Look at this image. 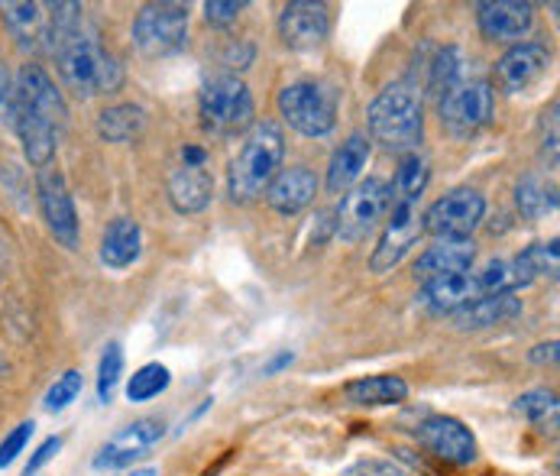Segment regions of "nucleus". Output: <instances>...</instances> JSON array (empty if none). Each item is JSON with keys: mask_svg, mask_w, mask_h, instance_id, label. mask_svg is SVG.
<instances>
[{"mask_svg": "<svg viewBox=\"0 0 560 476\" xmlns=\"http://www.w3.org/2000/svg\"><path fill=\"white\" fill-rule=\"evenodd\" d=\"M143 253V231L133 218H117L107 224L101 237V259L110 269H127L140 259Z\"/></svg>", "mask_w": 560, "mask_h": 476, "instance_id": "5701e85b", "label": "nucleus"}, {"mask_svg": "<svg viewBox=\"0 0 560 476\" xmlns=\"http://www.w3.org/2000/svg\"><path fill=\"white\" fill-rule=\"evenodd\" d=\"M168 383H172L168 367H162V363H147V367H140V370L130 376V383H127V398H130V402H150V398L162 396V393L168 390Z\"/></svg>", "mask_w": 560, "mask_h": 476, "instance_id": "7c9ffc66", "label": "nucleus"}, {"mask_svg": "<svg viewBox=\"0 0 560 476\" xmlns=\"http://www.w3.org/2000/svg\"><path fill=\"white\" fill-rule=\"evenodd\" d=\"M515 411L525 415L535 425H545L548 418L558 425V396L548 393V390H532V393L515 398Z\"/></svg>", "mask_w": 560, "mask_h": 476, "instance_id": "72a5a7b5", "label": "nucleus"}, {"mask_svg": "<svg viewBox=\"0 0 560 476\" xmlns=\"http://www.w3.org/2000/svg\"><path fill=\"white\" fill-rule=\"evenodd\" d=\"M147 130V111L140 104H114L97 114V137L107 143H133Z\"/></svg>", "mask_w": 560, "mask_h": 476, "instance_id": "a878e982", "label": "nucleus"}, {"mask_svg": "<svg viewBox=\"0 0 560 476\" xmlns=\"http://www.w3.org/2000/svg\"><path fill=\"white\" fill-rule=\"evenodd\" d=\"M243 10H246L243 0H208V3H205V20H208L211 26H231Z\"/></svg>", "mask_w": 560, "mask_h": 476, "instance_id": "4c0bfd02", "label": "nucleus"}, {"mask_svg": "<svg viewBox=\"0 0 560 476\" xmlns=\"http://www.w3.org/2000/svg\"><path fill=\"white\" fill-rule=\"evenodd\" d=\"M418 201H421V198L396 195V191H393L386 231H383V237H380L373 256H370V269H373V272H389V269H396L401 259L408 256V249H411V246L418 243V237L424 234Z\"/></svg>", "mask_w": 560, "mask_h": 476, "instance_id": "1a4fd4ad", "label": "nucleus"}, {"mask_svg": "<svg viewBox=\"0 0 560 476\" xmlns=\"http://www.w3.org/2000/svg\"><path fill=\"white\" fill-rule=\"evenodd\" d=\"M52 56L59 62V76L66 88L84 101L124 88V66L97 43V33L88 26V20H81L66 39L56 43Z\"/></svg>", "mask_w": 560, "mask_h": 476, "instance_id": "f257e3e1", "label": "nucleus"}, {"mask_svg": "<svg viewBox=\"0 0 560 476\" xmlns=\"http://www.w3.org/2000/svg\"><path fill=\"white\" fill-rule=\"evenodd\" d=\"M480 279L482 295H515L518 289L532 286V272L528 266L522 263V256H512V259H495L489 263L482 272H477Z\"/></svg>", "mask_w": 560, "mask_h": 476, "instance_id": "cd10ccee", "label": "nucleus"}, {"mask_svg": "<svg viewBox=\"0 0 560 476\" xmlns=\"http://www.w3.org/2000/svg\"><path fill=\"white\" fill-rule=\"evenodd\" d=\"M551 69V53L538 43H518L495 62V81L502 91L518 94L535 88Z\"/></svg>", "mask_w": 560, "mask_h": 476, "instance_id": "dca6fc26", "label": "nucleus"}, {"mask_svg": "<svg viewBox=\"0 0 560 476\" xmlns=\"http://www.w3.org/2000/svg\"><path fill=\"white\" fill-rule=\"evenodd\" d=\"M330 33V13L327 3H315V0H292L282 7L279 13V36L289 49L295 53H308L318 49L320 43Z\"/></svg>", "mask_w": 560, "mask_h": 476, "instance_id": "2eb2a0df", "label": "nucleus"}, {"mask_svg": "<svg viewBox=\"0 0 560 476\" xmlns=\"http://www.w3.org/2000/svg\"><path fill=\"white\" fill-rule=\"evenodd\" d=\"M515 205H518L522 218H532V221L548 218L551 211H558V188L548 185L545 178L528 175L515 185Z\"/></svg>", "mask_w": 560, "mask_h": 476, "instance_id": "c85d7f7f", "label": "nucleus"}, {"mask_svg": "<svg viewBox=\"0 0 560 476\" xmlns=\"http://www.w3.org/2000/svg\"><path fill=\"white\" fill-rule=\"evenodd\" d=\"M477 259V246L474 240H438L434 246H428L418 263H415V279L424 286V282H434V279H444V276H454V272H467Z\"/></svg>", "mask_w": 560, "mask_h": 476, "instance_id": "aec40b11", "label": "nucleus"}, {"mask_svg": "<svg viewBox=\"0 0 560 476\" xmlns=\"http://www.w3.org/2000/svg\"><path fill=\"white\" fill-rule=\"evenodd\" d=\"M165 438V425L160 418H137L133 425L120 428L94 457V471H124L143 461Z\"/></svg>", "mask_w": 560, "mask_h": 476, "instance_id": "ddd939ff", "label": "nucleus"}, {"mask_svg": "<svg viewBox=\"0 0 560 476\" xmlns=\"http://www.w3.org/2000/svg\"><path fill=\"white\" fill-rule=\"evenodd\" d=\"M10 104H13V84H10V76L3 72V66H0V111L10 117Z\"/></svg>", "mask_w": 560, "mask_h": 476, "instance_id": "a19ab883", "label": "nucleus"}, {"mask_svg": "<svg viewBox=\"0 0 560 476\" xmlns=\"http://www.w3.org/2000/svg\"><path fill=\"white\" fill-rule=\"evenodd\" d=\"M370 137L389 153H415L424 133L421 91L411 81H396L383 88L370 104Z\"/></svg>", "mask_w": 560, "mask_h": 476, "instance_id": "7ed1b4c3", "label": "nucleus"}, {"mask_svg": "<svg viewBox=\"0 0 560 476\" xmlns=\"http://www.w3.org/2000/svg\"><path fill=\"white\" fill-rule=\"evenodd\" d=\"M279 114L302 137H327L337 124V97L320 81H292L279 91Z\"/></svg>", "mask_w": 560, "mask_h": 476, "instance_id": "423d86ee", "label": "nucleus"}, {"mask_svg": "<svg viewBox=\"0 0 560 476\" xmlns=\"http://www.w3.org/2000/svg\"><path fill=\"white\" fill-rule=\"evenodd\" d=\"M393 205V185L386 178H366L357 182L350 191H343V201L337 208V237L347 243H360L366 234H373Z\"/></svg>", "mask_w": 560, "mask_h": 476, "instance_id": "0eeeda50", "label": "nucleus"}, {"mask_svg": "<svg viewBox=\"0 0 560 476\" xmlns=\"http://www.w3.org/2000/svg\"><path fill=\"white\" fill-rule=\"evenodd\" d=\"M205 159H208V153H205L201 147H185V150H182V162H185V165H191V169H201V165H205Z\"/></svg>", "mask_w": 560, "mask_h": 476, "instance_id": "37998d69", "label": "nucleus"}, {"mask_svg": "<svg viewBox=\"0 0 560 476\" xmlns=\"http://www.w3.org/2000/svg\"><path fill=\"white\" fill-rule=\"evenodd\" d=\"M130 476H160V474H156V471H133Z\"/></svg>", "mask_w": 560, "mask_h": 476, "instance_id": "a18cd8bd", "label": "nucleus"}, {"mask_svg": "<svg viewBox=\"0 0 560 476\" xmlns=\"http://www.w3.org/2000/svg\"><path fill=\"white\" fill-rule=\"evenodd\" d=\"M33 421H23V425H16L3 441H0V471L3 467H10L23 451H26V444H30V438H33Z\"/></svg>", "mask_w": 560, "mask_h": 476, "instance_id": "e433bc0d", "label": "nucleus"}, {"mask_svg": "<svg viewBox=\"0 0 560 476\" xmlns=\"http://www.w3.org/2000/svg\"><path fill=\"white\" fill-rule=\"evenodd\" d=\"M353 476H411L408 471H401L399 464H389V461H363L357 464Z\"/></svg>", "mask_w": 560, "mask_h": 476, "instance_id": "ea45409f", "label": "nucleus"}, {"mask_svg": "<svg viewBox=\"0 0 560 476\" xmlns=\"http://www.w3.org/2000/svg\"><path fill=\"white\" fill-rule=\"evenodd\" d=\"M120 376H124V350H120V344H107V350L97 363V398L101 402L114 398Z\"/></svg>", "mask_w": 560, "mask_h": 476, "instance_id": "473e14b6", "label": "nucleus"}, {"mask_svg": "<svg viewBox=\"0 0 560 476\" xmlns=\"http://www.w3.org/2000/svg\"><path fill=\"white\" fill-rule=\"evenodd\" d=\"M0 16L20 49L49 53V7L46 3H0Z\"/></svg>", "mask_w": 560, "mask_h": 476, "instance_id": "6ab92c4d", "label": "nucleus"}, {"mask_svg": "<svg viewBox=\"0 0 560 476\" xmlns=\"http://www.w3.org/2000/svg\"><path fill=\"white\" fill-rule=\"evenodd\" d=\"M522 263L528 266L532 279H541V276L558 279V240H551V243H532L522 253Z\"/></svg>", "mask_w": 560, "mask_h": 476, "instance_id": "f704fd0d", "label": "nucleus"}, {"mask_svg": "<svg viewBox=\"0 0 560 476\" xmlns=\"http://www.w3.org/2000/svg\"><path fill=\"white\" fill-rule=\"evenodd\" d=\"M532 360H535V363H555V360H558V340H551V344H541V347H535Z\"/></svg>", "mask_w": 560, "mask_h": 476, "instance_id": "79ce46f5", "label": "nucleus"}, {"mask_svg": "<svg viewBox=\"0 0 560 476\" xmlns=\"http://www.w3.org/2000/svg\"><path fill=\"white\" fill-rule=\"evenodd\" d=\"M366 162H370V140L363 133L347 137V143H340V150L334 153L330 165H327V188L334 195L350 191V185L363 175Z\"/></svg>", "mask_w": 560, "mask_h": 476, "instance_id": "393cba45", "label": "nucleus"}, {"mask_svg": "<svg viewBox=\"0 0 560 476\" xmlns=\"http://www.w3.org/2000/svg\"><path fill=\"white\" fill-rule=\"evenodd\" d=\"M81 373L79 370H69V373H62L52 386H49V393H46V408L49 411H66L75 398L81 396Z\"/></svg>", "mask_w": 560, "mask_h": 476, "instance_id": "c9c22d12", "label": "nucleus"}, {"mask_svg": "<svg viewBox=\"0 0 560 476\" xmlns=\"http://www.w3.org/2000/svg\"><path fill=\"white\" fill-rule=\"evenodd\" d=\"M292 360H295V357H292V353L285 350V353H279V357H276V360H272V363L266 367V373H279V370H282V367H289Z\"/></svg>", "mask_w": 560, "mask_h": 476, "instance_id": "c03bdc74", "label": "nucleus"}, {"mask_svg": "<svg viewBox=\"0 0 560 476\" xmlns=\"http://www.w3.org/2000/svg\"><path fill=\"white\" fill-rule=\"evenodd\" d=\"M133 43L147 59H168L188 46V7L185 3H147L133 20Z\"/></svg>", "mask_w": 560, "mask_h": 476, "instance_id": "39448f33", "label": "nucleus"}, {"mask_svg": "<svg viewBox=\"0 0 560 476\" xmlns=\"http://www.w3.org/2000/svg\"><path fill=\"white\" fill-rule=\"evenodd\" d=\"M424 185H428V162L418 153H405L399 162V172H396V182H393V191L421 198Z\"/></svg>", "mask_w": 560, "mask_h": 476, "instance_id": "2f4dec72", "label": "nucleus"}, {"mask_svg": "<svg viewBox=\"0 0 560 476\" xmlns=\"http://www.w3.org/2000/svg\"><path fill=\"white\" fill-rule=\"evenodd\" d=\"M438 111H441V127L451 137L467 140L492 120V88L489 81L460 79L441 94Z\"/></svg>", "mask_w": 560, "mask_h": 476, "instance_id": "6e6552de", "label": "nucleus"}, {"mask_svg": "<svg viewBox=\"0 0 560 476\" xmlns=\"http://www.w3.org/2000/svg\"><path fill=\"white\" fill-rule=\"evenodd\" d=\"M460 72H464V56L457 46H444L434 53L431 66H428V91L434 94H444L447 88H454L460 81Z\"/></svg>", "mask_w": 560, "mask_h": 476, "instance_id": "c756f323", "label": "nucleus"}, {"mask_svg": "<svg viewBox=\"0 0 560 476\" xmlns=\"http://www.w3.org/2000/svg\"><path fill=\"white\" fill-rule=\"evenodd\" d=\"M477 299H482L480 279H477V272H470V269L421 286V302H424L431 312H441V315H454V312L467 309V305L477 302Z\"/></svg>", "mask_w": 560, "mask_h": 476, "instance_id": "412c9836", "label": "nucleus"}, {"mask_svg": "<svg viewBox=\"0 0 560 476\" xmlns=\"http://www.w3.org/2000/svg\"><path fill=\"white\" fill-rule=\"evenodd\" d=\"M10 111H20V114H30L36 120H46L59 133L66 130V120H69V107H66L62 91L56 88V81L49 79L39 66H23L20 69L16 84H13Z\"/></svg>", "mask_w": 560, "mask_h": 476, "instance_id": "f8f14e48", "label": "nucleus"}, {"mask_svg": "<svg viewBox=\"0 0 560 476\" xmlns=\"http://www.w3.org/2000/svg\"><path fill=\"white\" fill-rule=\"evenodd\" d=\"M36 198H39V211H43L49 234L62 246L79 249V211H75L72 191H69L59 165L49 162L36 172Z\"/></svg>", "mask_w": 560, "mask_h": 476, "instance_id": "9d476101", "label": "nucleus"}, {"mask_svg": "<svg viewBox=\"0 0 560 476\" xmlns=\"http://www.w3.org/2000/svg\"><path fill=\"white\" fill-rule=\"evenodd\" d=\"M477 20L486 39L492 43H518L528 36L535 23V7L522 0H486L477 7Z\"/></svg>", "mask_w": 560, "mask_h": 476, "instance_id": "f3484780", "label": "nucleus"}, {"mask_svg": "<svg viewBox=\"0 0 560 476\" xmlns=\"http://www.w3.org/2000/svg\"><path fill=\"white\" fill-rule=\"evenodd\" d=\"M418 441L434 457H441L447 464L464 467V464H474L477 461V438H474V431L464 421L451 418V415H431V418H424L418 425Z\"/></svg>", "mask_w": 560, "mask_h": 476, "instance_id": "4468645a", "label": "nucleus"}, {"mask_svg": "<svg viewBox=\"0 0 560 476\" xmlns=\"http://www.w3.org/2000/svg\"><path fill=\"white\" fill-rule=\"evenodd\" d=\"M343 396L353 405H399L408 396V383L401 376H363L343 386Z\"/></svg>", "mask_w": 560, "mask_h": 476, "instance_id": "bb28decb", "label": "nucleus"}, {"mask_svg": "<svg viewBox=\"0 0 560 476\" xmlns=\"http://www.w3.org/2000/svg\"><path fill=\"white\" fill-rule=\"evenodd\" d=\"M59 448H62V438H46L39 448H36V454L30 457V464H26V471H23V476H36L56 454H59Z\"/></svg>", "mask_w": 560, "mask_h": 476, "instance_id": "58836bf2", "label": "nucleus"}, {"mask_svg": "<svg viewBox=\"0 0 560 476\" xmlns=\"http://www.w3.org/2000/svg\"><path fill=\"white\" fill-rule=\"evenodd\" d=\"M482 214H486V201L480 191L457 188V191L438 198L421 214V228L441 240H470V234L482 224Z\"/></svg>", "mask_w": 560, "mask_h": 476, "instance_id": "9b49d317", "label": "nucleus"}, {"mask_svg": "<svg viewBox=\"0 0 560 476\" xmlns=\"http://www.w3.org/2000/svg\"><path fill=\"white\" fill-rule=\"evenodd\" d=\"M214 198V178L205 169L182 165L168 175V201L178 214H198Z\"/></svg>", "mask_w": 560, "mask_h": 476, "instance_id": "4be33fe9", "label": "nucleus"}, {"mask_svg": "<svg viewBox=\"0 0 560 476\" xmlns=\"http://www.w3.org/2000/svg\"><path fill=\"white\" fill-rule=\"evenodd\" d=\"M198 117L214 137H241L256 124V104L237 76H214L198 94Z\"/></svg>", "mask_w": 560, "mask_h": 476, "instance_id": "20e7f679", "label": "nucleus"}, {"mask_svg": "<svg viewBox=\"0 0 560 476\" xmlns=\"http://www.w3.org/2000/svg\"><path fill=\"white\" fill-rule=\"evenodd\" d=\"M282 156H285V140H282L279 124H272V120L253 124V130L243 140L241 153L234 156L231 169H228V195H231V201L249 205L259 195H266L269 182L282 169Z\"/></svg>", "mask_w": 560, "mask_h": 476, "instance_id": "f03ea898", "label": "nucleus"}, {"mask_svg": "<svg viewBox=\"0 0 560 476\" xmlns=\"http://www.w3.org/2000/svg\"><path fill=\"white\" fill-rule=\"evenodd\" d=\"M522 315V299L515 295H482L470 302L467 309L454 312V327L457 330H482V327H499L509 324L512 317Z\"/></svg>", "mask_w": 560, "mask_h": 476, "instance_id": "b1692460", "label": "nucleus"}, {"mask_svg": "<svg viewBox=\"0 0 560 476\" xmlns=\"http://www.w3.org/2000/svg\"><path fill=\"white\" fill-rule=\"evenodd\" d=\"M318 195V175L308 169V165H289V169H279V175L269 182L266 188V205L276 211V214H299L305 211Z\"/></svg>", "mask_w": 560, "mask_h": 476, "instance_id": "a211bd4d", "label": "nucleus"}]
</instances>
